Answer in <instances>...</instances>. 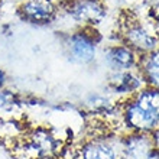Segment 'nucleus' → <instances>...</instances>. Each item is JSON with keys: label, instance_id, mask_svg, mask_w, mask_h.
<instances>
[{"label": "nucleus", "instance_id": "nucleus-1", "mask_svg": "<svg viewBox=\"0 0 159 159\" xmlns=\"http://www.w3.org/2000/svg\"><path fill=\"white\" fill-rule=\"evenodd\" d=\"M121 117L130 132L152 134L159 127V88L145 85L129 96L121 109Z\"/></svg>", "mask_w": 159, "mask_h": 159}, {"label": "nucleus", "instance_id": "nucleus-2", "mask_svg": "<svg viewBox=\"0 0 159 159\" xmlns=\"http://www.w3.org/2000/svg\"><path fill=\"white\" fill-rule=\"evenodd\" d=\"M65 51L72 62L90 64L96 58L97 54V39L93 28H81L77 32H72L67 36Z\"/></svg>", "mask_w": 159, "mask_h": 159}, {"label": "nucleus", "instance_id": "nucleus-3", "mask_svg": "<svg viewBox=\"0 0 159 159\" xmlns=\"http://www.w3.org/2000/svg\"><path fill=\"white\" fill-rule=\"evenodd\" d=\"M65 13L83 28H94L104 20L107 9L101 0H67Z\"/></svg>", "mask_w": 159, "mask_h": 159}, {"label": "nucleus", "instance_id": "nucleus-4", "mask_svg": "<svg viewBox=\"0 0 159 159\" xmlns=\"http://www.w3.org/2000/svg\"><path fill=\"white\" fill-rule=\"evenodd\" d=\"M121 42L130 46L136 54L145 55L159 46V38L156 34H152L140 22H126L121 30Z\"/></svg>", "mask_w": 159, "mask_h": 159}, {"label": "nucleus", "instance_id": "nucleus-5", "mask_svg": "<svg viewBox=\"0 0 159 159\" xmlns=\"http://www.w3.org/2000/svg\"><path fill=\"white\" fill-rule=\"evenodd\" d=\"M155 148L152 134L130 132L121 140L120 153L123 159H149Z\"/></svg>", "mask_w": 159, "mask_h": 159}, {"label": "nucleus", "instance_id": "nucleus-6", "mask_svg": "<svg viewBox=\"0 0 159 159\" xmlns=\"http://www.w3.org/2000/svg\"><path fill=\"white\" fill-rule=\"evenodd\" d=\"M104 61L111 71H132L138 70L139 55L126 43H114L106 48Z\"/></svg>", "mask_w": 159, "mask_h": 159}, {"label": "nucleus", "instance_id": "nucleus-7", "mask_svg": "<svg viewBox=\"0 0 159 159\" xmlns=\"http://www.w3.org/2000/svg\"><path fill=\"white\" fill-rule=\"evenodd\" d=\"M28 148L36 159L54 158L58 151V139L48 127H35L28 134Z\"/></svg>", "mask_w": 159, "mask_h": 159}, {"label": "nucleus", "instance_id": "nucleus-8", "mask_svg": "<svg viewBox=\"0 0 159 159\" xmlns=\"http://www.w3.org/2000/svg\"><path fill=\"white\" fill-rule=\"evenodd\" d=\"M19 15L30 23L46 25L55 19L57 7L51 0H26L19 7Z\"/></svg>", "mask_w": 159, "mask_h": 159}, {"label": "nucleus", "instance_id": "nucleus-9", "mask_svg": "<svg viewBox=\"0 0 159 159\" xmlns=\"http://www.w3.org/2000/svg\"><path fill=\"white\" fill-rule=\"evenodd\" d=\"M80 159H119V151L110 139L94 136L83 143Z\"/></svg>", "mask_w": 159, "mask_h": 159}, {"label": "nucleus", "instance_id": "nucleus-10", "mask_svg": "<svg viewBox=\"0 0 159 159\" xmlns=\"http://www.w3.org/2000/svg\"><path fill=\"white\" fill-rule=\"evenodd\" d=\"M110 87L113 88L114 93L117 94H127L132 96L134 93H138L140 88H143L145 80L142 78L140 72L136 70L132 71H113L110 75Z\"/></svg>", "mask_w": 159, "mask_h": 159}, {"label": "nucleus", "instance_id": "nucleus-11", "mask_svg": "<svg viewBox=\"0 0 159 159\" xmlns=\"http://www.w3.org/2000/svg\"><path fill=\"white\" fill-rule=\"evenodd\" d=\"M138 71L140 72L146 85L159 88V46L139 57Z\"/></svg>", "mask_w": 159, "mask_h": 159}, {"label": "nucleus", "instance_id": "nucleus-12", "mask_svg": "<svg viewBox=\"0 0 159 159\" xmlns=\"http://www.w3.org/2000/svg\"><path fill=\"white\" fill-rule=\"evenodd\" d=\"M17 104L16 94L10 90L0 88V110H10Z\"/></svg>", "mask_w": 159, "mask_h": 159}, {"label": "nucleus", "instance_id": "nucleus-13", "mask_svg": "<svg viewBox=\"0 0 159 159\" xmlns=\"http://www.w3.org/2000/svg\"><path fill=\"white\" fill-rule=\"evenodd\" d=\"M4 84H6V72L2 67H0V88L4 87Z\"/></svg>", "mask_w": 159, "mask_h": 159}, {"label": "nucleus", "instance_id": "nucleus-14", "mask_svg": "<svg viewBox=\"0 0 159 159\" xmlns=\"http://www.w3.org/2000/svg\"><path fill=\"white\" fill-rule=\"evenodd\" d=\"M152 136H153V140H155V146L159 149V127L152 133Z\"/></svg>", "mask_w": 159, "mask_h": 159}, {"label": "nucleus", "instance_id": "nucleus-15", "mask_svg": "<svg viewBox=\"0 0 159 159\" xmlns=\"http://www.w3.org/2000/svg\"><path fill=\"white\" fill-rule=\"evenodd\" d=\"M149 159H159V149L158 148H155V151L152 152V155H151Z\"/></svg>", "mask_w": 159, "mask_h": 159}, {"label": "nucleus", "instance_id": "nucleus-16", "mask_svg": "<svg viewBox=\"0 0 159 159\" xmlns=\"http://www.w3.org/2000/svg\"><path fill=\"white\" fill-rule=\"evenodd\" d=\"M156 23H158V26H159V15H158V19H156Z\"/></svg>", "mask_w": 159, "mask_h": 159}, {"label": "nucleus", "instance_id": "nucleus-17", "mask_svg": "<svg viewBox=\"0 0 159 159\" xmlns=\"http://www.w3.org/2000/svg\"><path fill=\"white\" fill-rule=\"evenodd\" d=\"M43 159H55V158H43Z\"/></svg>", "mask_w": 159, "mask_h": 159}]
</instances>
